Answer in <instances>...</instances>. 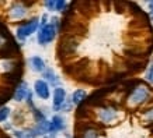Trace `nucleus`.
<instances>
[{
  "instance_id": "1",
  "label": "nucleus",
  "mask_w": 153,
  "mask_h": 138,
  "mask_svg": "<svg viewBox=\"0 0 153 138\" xmlns=\"http://www.w3.org/2000/svg\"><path fill=\"white\" fill-rule=\"evenodd\" d=\"M77 41L74 39L73 37H69V35H65L63 39L59 42L58 45V49H56V53H58V57H65V56L73 55L76 49H77Z\"/></svg>"
},
{
  "instance_id": "2",
  "label": "nucleus",
  "mask_w": 153,
  "mask_h": 138,
  "mask_svg": "<svg viewBox=\"0 0 153 138\" xmlns=\"http://www.w3.org/2000/svg\"><path fill=\"white\" fill-rule=\"evenodd\" d=\"M56 35V27L53 24H47L41 28V31L38 32V42L41 45H47L51 41H53V38Z\"/></svg>"
},
{
  "instance_id": "3",
  "label": "nucleus",
  "mask_w": 153,
  "mask_h": 138,
  "mask_svg": "<svg viewBox=\"0 0 153 138\" xmlns=\"http://www.w3.org/2000/svg\"><path fill=\"white\" fill-rule=\"evenodd\" d=\"M38 28V18H33L31 21H28L27 24H24L23 27H20L17 29V38L20 41H25V38L30 37L33 32H35Z\"/></svg>"
},
{
  "instance_id": "4",
  "label": "nucleus",
  "mask_w": 153,
  "mask_h": 138,
  "mask_svg": "<svg viewBox=\"0 0 153 138\" xmlns=\"http://www.w3.org/2000/svg\"><path fill=\"white\" fill-rule=\"evenodd\" d=\"M19 45L10 39L9 42H4V45L0 47V57L1 59H11L16 55H19Z\"/></svg>"
},
{
  "instance_id": "5",
  "label": "nucleus",
  "mask_w": 153,
  "mask_h": 138,
  "mask_svg": "<svg viewBox=\"0 0 153 138\" xmlns=\"http://www.w3.org/2000/svg\"><path fill=\"white\" fill-rule=\"evenodd\" d=\"M149 98V92L148 89L145 87H138L132 92V95H131V101L134 102V103H143V102L148 101Z\"/></svg>"
},
{
  "instance_id": "6",
  "label": "nucleus",
  "mask_w": 153,
  "mask_h": 138,
  "mask_svg": "<svg viewBox=\"0 0 153 138\" xmlns=\"http://www.w3.org/2000/svg\"><path fill=\"white\" fill-rule=\"evenodd\" d=\"M65 96L66 92L63 88H56L55 92H53V110H59L63 106V102H65Z\"/></svg>"
},
{
  "instance_id": "7",
  "label": "nucleus",
  "mask_w": 153,
  "mask_h": 138,
  "mask_svg": "<svg viewBox=\"0 0 153 138\" xmlns=\"http://www.w3.org/2000/svg\"><path fill=\"white\" fill-rule=\"evenodd\" d=\"M35 92L37 95L42 99H48L49 98V88H48V84L42 80H38L35 81Z\"/></svg>"
},
{
  "instance_id": "8",
  "label": "nucleus",
  "mask_w": 153,
  "mask_h": 138,
  "mask_svg": "<svg viewBox=\"0 0 153 138\" xmlns=\"http://www.w3.org/2000/svg\"><path fill=\"white\" fill-rule=\"evenodd\" d=\"M65 129V123H63V119L60 116H55L52 121H49V129H48V133H55V131H60V130Z\"/></svg>"
},
{
  "instance_id": "9",
  "label": "nucleus",
  "mask_w": 153,
  "mask_h": 138,
  "mask_svg": "<svg viewBox=\"0 0 153 138\" xmlns=\"http://www.w3.org/2000/svg\"><path fill=\"white\" fill-rule=\"evenodd\" d=\"M30 63H31V67H33L34 71H44L45 69V63H44V60L41 57H38V56H34L30 59Z\"/></svg>"
},
{
  "instance_id": "10",
  "label": "nucleus",
  "mask_w": 153,
  "mask_h": 138,
  "mask_svg": "<svg viewBox=\"0 0 153 138\" xmlns=\"http://www.w3.org/2000/svg\"><path fill=\"white\" fill-rule=\"evenodd\" d=\"M27 93H28L27 84H25V83H21V85L17 88V91H16V93H14V99H16L17 102L23 101L24 98H27Z\"/></svg>"
},
{
  "instance_id": "11",
  "label": "nucleus",
  "mask_w": 153,
  "mask_h": 138,
  "mask_svg": "<svg viewBox=\"0 0 153 138\" xmlns=\"http://www.w3.org/2000/svg\"><path fill=\"white\" fill-rule=\"evenodd\" d=\"M25 13H27V10H25V7L21 4L13 6V9L10 11V14H11L13 18H23L24 15H25Z\"/></svg>"
},
{
  "instance_id": "12",
  "label": "nucleus",
  "mask_w": 153,
  "mask_h": 138,
  "mask_svg": "<svg viewBox=\"0 0 153 138\" xmlns=\"http://www.w3.org/2000/svg\"><path fill=\"white\" fill-rule=\"evenodd\" d=\"M100 119H101L104 123H110L111 120L115 119V112L112 110V109H104V110H101V113H100Z\"/></svg>"
},
{
  "instance_id": "13",
  "label": "nucleus",
  "mask_w": 153,
  "mask_h": 138,
  "mask_svg": "<svg viewBox=\"0 0 153 138\" xmlns=\"http://www.w3.org/2000/svg\"><path fill=\"white\" fill-rule=\"evenodd\" d=\"M84 98H86V92L83 89H77V91H74L73 96H72V103L74 105H82L84 101Z\"/></svg>"
},
{
  "instance_id": "14",
  "label": "nucleus",
  "mask_w": 153,
  "mask_h": 138,
  "mask_svg": "<svg viewBox=\"0 0 153 138\" xmlns=\"http://www.w3.org/2000/svg\"><path fill=\"white\" fill-rule=\"evenodd\" d=\"M44 77H45V78H47L48 81L52 84V85H58V84H59V80L56 78V75L53 74V71H52V70H47V71L44 73Z\"/></svg>"
},
{
  "instance_id": "15",
  "label": "nucleus",
  "mask_w": 153,
  "mask_h": 138,
  "mask_svg": "<svg viewBox=\"0 0 153 138\" xmlns=\"http://www.w3.org/2000/svg\"><path fill=\"white\" fill-rule=\"evenodd\" d=\"M83 138H98V131L96 130H87V131H84L83 133Z\"/></svg>"
},
{
  "instance_id": "16",
  "label": "nucleus",
  "mask_w": 153,
  "mask_h": 138,
  "mask_svg": "<svg viewBox=\"0 0 153 138\" xmlns=\"http://www.w3.org/2000/svg\"><path fill=\"white\" fill-rule=\"evenodd\" d=\"M9 113H10L9 107H1V109H0V123L4 121V120L9 117Z\"/></svg>"
},
{
  "instance_id": "17",
  "label": "nucleus",
  "mask_w": 153,
  "mask_h": 138,
  "mask_svg": "<svg viewBox=\"0 0 153 138\" xmlns=\"http://www.w3.org/2000/svg\"><path fill=\"white\" fill-rule=\"evenodd\" d=\"M65 6L66 1H55V10H58V11H63Z\"/></svg>"
},
{
  "instance_id": "18",
  "label": "nucleus",
  "mask_w": 153,
  "mask_h": 138,
  "mask_svg": "<svg viewBox=\"0 0 153 138\" xmlns=\"http://www.w3.org/2000/svg\"><path fill=\"white\" fill-rule=\"evenodd\" d=\"M148 80L153 84V64H152V67H150V70H149V73H148Z\"/></svg>"
},
{
  "instance_id": "19",
  "label": "nucleus",
  "mask_w": 153,
  "mask_h": 138,
  "mask_svg": "<svg viewBox=\"0 0 153 138\" xmlns=\"http://www.w3.org/2000/svg\"><path fill=\"white\" fill-rule=\"evenodd\" d=\"M45 6H47L49 10H55V1H47Z\"/></svg>"
},
{
  "instance_id": "20",
  "label": "nucleus",
  "mask_w": 153,
  "mask_h": 138,
  "mask_svg": "<svg viewBox=\"0 0 153 138\" xmlns=\"http://www.w3.org/2000/svg\"><path fill=\"white\" fill-rule=\"evenodd\" d=\"M146 117H148L149 120H152V121H153V110H149L148 113H146Z\"/></svg>"
},
{
  "instance_id": "21",
  "label": "nucleus",
  "mask_w": 153,
  "mask_h": 138,
  "mask_svg": "<svg viewBox=\"0 0 153 138\" xmlns=\"http://www.w3.org/2000/svg\"><path fill=\"white\" fill-rule=\"evenodd\" d=\"M149 7H150V13H152V20H153V1L149 3Z\"/></svg>"
},
{
  "instance_id": "22",
  "label": "nucleus",
  "mask_w": 153,
  "mask_h": 138,
  "mask_svg": "<svg viewBox=\"0 0 153 138\" xmlns=\"http://www.w3.org/2000/svg\"><path fill=\"white\" fill-rule=\"evenodd\" d=\"M1 138H10V137H7V135H3V137H1Z\"/></svg>"
}]
</instances>
